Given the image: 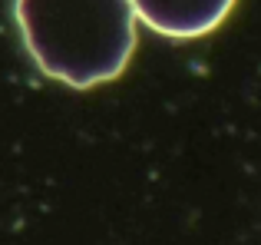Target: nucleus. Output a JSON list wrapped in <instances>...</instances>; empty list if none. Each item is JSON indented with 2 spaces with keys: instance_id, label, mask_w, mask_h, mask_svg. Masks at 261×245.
<instances>
[{
  "instance_id": "nucleus-2",
  "label": "nucleus",
  "mask_w": 261,
  "mask_h": 245,
  "mask_svg": "<svg viewBox=\"0 0 261 245\" xmlns=\"http://www.w3.org/2000/svg\"><path fill=\"white\" fill-rule=\"evenodd\" d=\"M129 4L136 20H142L149 30L185 40L212 33L228 17L235 0H129Z\"/></svg>"
},
{
  "instance_id": "nucleus-1",
  "label": "nucleus",
  "mask_w": 261,
  "mask_h": 245,
  "mask_svg": "<svg viewBox=\"0 0 261 245\" xmlns=\"http://www.w3.org/2000/svg\"><path fill=\"white\" fill-rule=\"evenodd\" d=\"M13 17L33 63L76 90L116 80L136 50L129 0H17Z\"/></svg>"
}]
</instances>
